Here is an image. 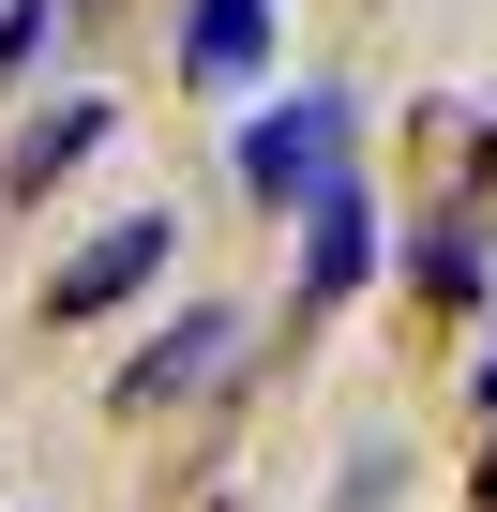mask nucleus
I'll use <instances>...</instances> for the list:
<instances>
[{
  "instance_id": "7",
  "label": "nucleus",
  "mask_w": 497,
  "mask_h": 512,
  "mask_svg": "<svg viewBox=\"0 0 497 512\" xmlns=\"http://www.w3.org/2000/svg\"><path fill=\"white\" fill-rule=\"evenodd\" d=\"M407 287H437V302H482V226H467V211L407 241Z\"/></svg>"
},
{
  "instance_id": "10",
  "label": "nucleus",
  "mask_w": 497,
  "mask_h": 512,
  "mask_svg": "<svg viewBox=\"0 0 497 512\" xmlns=\"http://www.w3.org/2000/svg\"><path fill=\"white\" fill-rule=\"evenodd\" d=\"M482 497H497V467H482Z\"/></svg>"
},
{
  "instance_id": "4",
  "label": "nucleus",
  "mask_w": 497,
  "mask_h": 512,
  "mask_svg": "<svg viewBox=\"0 0 497 512\" xmlns=\"http://www.w3.org/2000/svg\"><path fill=\"white\" fill-rule=\"evenodd\" d=\"M302 226H317V241H302V302H347V287L377 272V211H362V181H332Z\"/></svg>"
},
{
  "instance_id": "5",
  "label": "nucleus",
  "mask_w": 497,
  "mask_h": 512,
  "mask_svg": "<svg viewBox=\"0 0 497 512\" xmlns=\"http://www.w3.org/2000/svg\"><path fill=\"white\" fill-rule=\"evenodd\" d=\"M226 332H241L226 302H181V332H151V362L121 377V407H166V392H196V377L226 362Z\"/></svg>"
},
{
  "instance_id": "9",
  "label": "nucleus",
  "mask_w": 497,
  "mask_h": 512,
  "mask_svg": "<svg viewBox=\"0 0 497 512\" xmlns=\"http://www.w3.org/2000/svg\"><path fill=\"white\" fill-rule=\"evenodd\" d=\"M482 407H497V362H482Z\"/></svg>"
},
{
  "instance_id": "6",
  "label": "nucleus",
  "mask_w": 497,
  "mask_h": 512,
  "mask_svg": "<svg viewBox=\"0 0 497 512\" xmlns=\"http://www.w3.org/2000/svg\"><path fill=\"white\" fill-rule=\"evenodd\" d=\"M91 151H106V106H91V91H61V121H31L16 151H0V196H46V181H61V166H91Z\"/></svg>"
},
{
  "instance_id": "1",
  "label": "nucleus",
  "mask_w": 497,
  "mask_h": 512,
  "mask_svg": "<svg viewBox=\"0 0 497 512\" xmlns=\"http://www.w3.org/2000/svg\"><path fill=\"white\" fill-rule=\"evenodd\" d=\"M332 181H347V91H302V106H272L241 136V196L257 211H317Z\"/></svg>"
},
{
  "instance_id": "3",
  "label": "nucleus",
  "mask_w": 497,
  "mask_h": 512,
  "mask_svg": "<svg viewBox=\"0 0 497 512\" xmlns=\"http://www.w3.org/2000/svg\"><path fill=\"white\" fill-rule=\"evenodd\" d=\"M272 61V0H181V76L196 91H241Z\"/></svg>"
},
{
  "instance_id": "2",
  "label": "nucleus",
  "mask_w": 497,
  "mask_h": 512,
  "mask_svg": "<svg viewBox=\"0 0 497 512\" xmlns=\"http://www.w3.org/2000/svg\"><path fill=\"white\" fill-rule=\"evenodd\" d=\"M166 241H181V226H166V211H121V226H106V241H91V256H61V287H46V317H61V332H76V317H106V302H136V287H151V272H166Z\"/></svg>"
},
{
  "instance_id": "8",
  "label": "nucleus",
  "mask_w": 497,
  "mask_h": 512,
  "mask_svg": "<svg viewBox=\"0 0 497 512\" xmlns=\"http://www.w3.org/2000/svg\"><path fill=\"white\" fill-rule=\"evenodd\" d=\"M46 16H61V0H16V16H0V91L31 76V46H46Z\"/></svg>"
}]
</instances>
